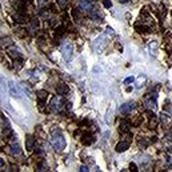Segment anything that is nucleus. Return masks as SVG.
Instances as JSON below:
<instances>
[{
  "mask_svg": "<svg viewBox=\"0 0 172 172\" xmlns=\"http://www.w3.org/2000/svg\"><path fill=\"white\" fill-rule=\"evenodd\" d=\"M4 166H6V162H4V159L0 158V168H3Z\"/></svg>",
  "mask_w": 172,
  "mask_h": 172,
  "instance_id": "nucleus-27",
  "label": "nucleus"
},
{
  "mask_svg": "<svg viewBox=\"0 0 172 172\" xmlns=\"http://www.w3.org/2000/svg\"><path fill=\"white\" fill-rule=\"evenodd\" d=\"M7 90H8V84L6 82V79H4V76L0 75V94L4 95Z\"/></svg>",
  "mask_w": 172,
  "mask_h": 172,
  "instance_id": "nucleus-15",
  "label": "nucleus"
},
{
  "mask_svg": "<svg viewBox=\"0 0 172 172\" xmlns=\"http://www.w3.org/2000/svg\"><path fill=\"white\" fill-rule=\"evenodd\" d=\"M80 171H82V172H87V171H90V168L86 167V166H82V167H80Z\"/></svg>",
  "mask_w": 172,
  "mask_h": 172,
  "instance_id": "nucleus-26",
  "label": "nucleus"
},
{
  "mask_svg": "<svg viewBox=\"0 0 172 172\" xmlns=\"http://www.w3.org/2000/svg\"><path fill=\"white\" fill-rule=\"evenodd\" d=\"M36 95H38V99L39 100H42V102H46L47 98H48V92L47 91H44V90H40L36 92Z\"/></svg>",
  "mask_w": 172,
  "mask_h": 172,
  "instance_id": "nucleus-17",
  "label": "nucleus"
},
{
  "mask_svg": "<svg viewBox=\"0 0 172 172\" xmlns=\"http://www.w3.org/2000/svg\"><path fill=\"white\" fill-rule=\"evenodd\" d=\"M135 108V103L132 102H128V103H124L123 106L119 107V112L123 115H127V114H131V111Z\"/></svg>",
  "mask_w": 172,
  "mask_h": 172,
  "instance_id": "nucleus-8",
  "label": "nucleus"
},
{
  "mask_svg": "<svg viewBox=\"0 0 172 172\" xmlns=\"http://www.w3.org/2000/svg\"><path fill=\"white\" fill-rule=\"evenodd\" d=\"M168 110H170V114L172 115V103H171V106H168Z\"/></svg>",
  "mask_w": 172,
  "mask_h": 172,
  "instance_id": "nucleus-29",
  "label": "nucleus"
},
{
  "mask_svg": "<svg viewBox=\"0 0 172 172\" xmlns=\"http://www.w3.org/2000/svg\"><path fill=\"white\" fill-rule=\"evenodd\" d=\"M51 146L54 147L55 151L58 152H62L64 148L67 146V142H66V138H64L63 132L60 130H56L52 132V138H51Z\"/></svg>",
  "mask_w": 172,
  "mask_h": 172,
  "instance_id": "nucleus-1",
  "label": "nucleus"
},
{
  "mask_svg": "<svg viewBox=\"0 0 172 172\" xmlns=\"http://www.w3.org/2000/svg\"><path fill=\"white\" fill-rule=\"evenodd\" d=\"M31 28L32 30H38L39 28V19H32L31 20Z\"/></svg>",
  "mask_w": 172,
  "mask_h": 172,
  "instance_id": "nucleus-18",
  "label": "nucleus"
},
{
  "mask_svg": "<svg viewBox=\"0 0 172 172\" xmlns=\"http://www.w3.org/2000/svg\"><path fill=\"white\" fill-rule=\"evenodd\" d=\"M128 2H130V0H119V3H123V4L124 3H128Z\"/></svg>",
  "mask_w": 172,
  "mask_h": 172,
  "instance_id": "nucleus-30",
  "label": "nucleus"
},
{
  "mask_svg": "<svg viewBox=\"0 0 172 172\" xmlns=\"http://www.w3.org/2000/svg\"><path fill=\"white\" fill-rule=\"evenodd\" d=\"M135 82V78L134 76H130V78H127L126 80H124V84H130V83H134Z\"/></svg>",
  "mask_w": 172,
  "mask_h": 172,
  "instance_id": "nucleus-23",
  "label": "nucleus"
},
{
  "mask_svg": "<svg viewBox=\"0 0 172 172\" xmlns=\"http://www.w3.org/2000/svg\"><path fill=\"white\" fill-rule=\"evenodd\" d=\"M11 154L12 155H20L22 154V148H20V144L19 143H11Z\"/></svg>",
  "mask_w": 172,
  "mask_h": 172,
  "instance_id": "nucleus-14",
  "label": "nucleus"
},
{
  "mask_svg": "<svg viewBox=\"0 0 172 172\" xmlns=\"http://www.w3.org/2000/svg\"><path fill=\"white\" fill-rule=\"evenodd\" d=\"M56 3L59 4V7H62V8H64L67 6V3H68V0H56Z\"/></svg>",
  "mask_w": 172,
  "mask_h": 172,
  "instance_id": "nucleus-21",
  "label": "nucleus"
},
{
  "mask_svg": "<svg viewBox=\"0 0 172 172\" xmlns=\"http://www.w3.org/2000/svg\"><path fill=\"white\" fill-rule=\"evenodd\" d=\"M50 107H51L52 111L60 112V111L63 110V107H64V100H63V98H62V96H55V98H52Z\"/></svg>",
  "mask_w": 172,
  "mask_h": 172,
  "instance_id": "nucleus-6",
  "label": "nucleus"
},
{
  "mask_svg": "<svg viewBox=\"0 0 172 172\" xmlns=\"http://www.w3.org/2000/svg\"><path fill=\"white\" fill-rule=\"evenodd\" d=\"M167 140H168V142H171V144H172V130L167 134Z\"/></svg>",
  "mask_w": 172,
  "mask_h": 172,
  "instance_id": "nucleus-25",
  "label": "nucleus"
},
{
  "mask_svg": "<svg viewBox=\"0 0 172 172\" xmlns=\"http://www.w3.org/2000/svg\"><path fill=\"white\" fill-rule=\"evenodd\" d=\"M70 91V88H68V86L66 83H60V84H58V87H56V94L58 95H67V92Z\"/></svg>",
  "mask_w": 172,
  "mask_h": 172,
  "instance_id": "nucleus-11",
  "label": "nucleus"
},
{
  "mask_svg": "<svg viewBox=\"0 0 172 172\" xmlns=\"http://www.w3.org/2000/svg\"><path fill=\"white\" fill-rule=\"evenodd\" d=\"M47 2H48V0H39V4H40V6H42V7H43V6H44V4H46V3H47Z\"/></svg>",
  "mask_w": 172,
  "mask_h": 172,
  "instance_id": "nucleus-28",
  "label": "nucleus"
},
{
  "mask_svg": "<svg viewBox=\"0 0 172 172\" xmlns=\"http://www.w3.org/2000/svg\"><path fill=\"white\" fill-rule=\"evenodd\" d=\"M10 56L14 60H22L23 59V55H22V52H20L18 48H10Z\"/></svg>",
  "mask_w": 172,
  "mask_h": 172,
  "instance_id": "nucleus-12",
  "label": "nucleus"
},
{
  "mask_svg": "<svg viewBox=\"0 0 172 172\" xmlns=\"http://www.w3.org/2000/svg\"><path fill=\"white\" fill-rule=\"evenodd\" d=\"M144 106H146L147 110H150V111H154L156 110V107H158V104H156V96H154L152 98V95H148L144 98Z\"/></svg>",
  "mask_w": 172,
  "mask_h": 172,
  "instance_id": "nucleus-7",
  "label": "nucleus"
},
{
  "mask_svg": "<svg viewBox=\"0 0 172 172\" xmlns=\"http://www.w3.org/2000/svg\"><path fill=\"white\" fill-rule=\"evenodd\" d=\"M128 148H130V140H122L120 143L116 144L115 151L119 152V154H122V152H126Z\"/></svg>",
  "mask_w": 172,
  "mask_h": 172,
  "instance_id": "nucleus-9",
  "label": "nucleus"
},
{
  "mask_svg": "<svg viewBox=\"0 0 172 172\" xmlns=\"http://www.w3.org/2000/svg\"><path fill=\"white\" fill-rule=\"evenodd\" d=\"M95 142V138L92 135H88V134H84L83 138H82V143L84 144V146H91L92 143Z\"/></svg>",
  "mask_w": 172,
  "mask_h": 172,
  "instance_id": "nucleus-13",
  "label": "nucleus"
},
{
  "mask_svg": "<svg viewBox=\"0 0 172 172\" xmlns=\"http://www.w3.org/2000/svg\"><path fill=\"white\" fill-rule=\"evenodd\" d=\"M79 8H80V11L86 12V14L91 15V16L94 15L95 11H96V8H95V2H94V0H80Z\"/></svg>",
  "mask_w": 172,
  "mask_h": 172,
  "instance_id": "nucleus-2",
  "label": "nucleus"
},
{
  "mask_svg": "<svg viewBox=\"0 0 172 172\" xmlns=\"http://www.w3.org/2000/svg\"><path fill=\"white\" fill-rule=\"evenodd\" d=\"M107 34H102L100 36H98V38L95 39V42L92 43V48H94V50L96 51V52H100L103 50L104 47H106V44H107Z\"/></svg>",
  "mask_w": 172,
  "mask_h": 172,
  "instance_id": "nucleus-4",
  "label": "nucleus"
},
{
  "mask_svg": "<svg viewBox=\"0 0 172 172\" xmlns=\"http://www.w3.org/2000/svg\"><path fill=\"white\" fill-rule=\"evenodd\" d=\"M36 146V139H35V136H32V135H28L27 136V139H26V148L28 151H32L35 148Z\"/></svg>",
  "mask_w": 172,
  "mask_h": 172,
  "instance_id": "nucleus-10",
  "label": "nucleus"
},
{
  "mask_svg": "<svg viewBox=\"0 0 172 172\" xmlns=\"http://www.w3.org/2000/svg\"><path fill=\"white\" fill-rule=\"evenodd\" d=\"M147 146H148V142H147L146 139H142V140L139 142V147H140V148H146Z\"/></svg>",
  "mask_w": 172,
  "mask_h": 172,
  "instance_id": "nucleus-20",
  "label": "nucleus"
},
{
  "mask_svg": "<svg viewBox=\"0 0 172 172\" xmlns=\"http://www.w3.org/2000/svg\"><path fill=\"white\" fill-rule=\"evenodd\" d=\"M60 51H62L63 59L66 60L67 63H70L72 58H74V46H72V43H64L62 48H60Z\"/></svg>",
  "mask_w": 172,
  "mask_h": 172,
  "instance_id": "nucleus-3",
  "label": "nucleus"
},
{
  "mask_svg": "<svg viewBox=\"0 0 172 172\" xmlns=\"http://www.w3.org/2000/svg\"><path fill=\"white\" fill-rule=\"evenodd\" d=\"M130 170H131V171H134V172H136V171H138V167H136V164H135V163H131V166H130Z\"/></svg>",
  "mask_w": 172,
  "mask_h": 172,
  "instance_id": "nucleus-24",
  "label": "nucleus"
},
{
  "mask_svg": "<svg viewBox=\"0 0 172 172\" xmlns=\"http://www.w3.org/2000/svg\"><path fill=\"white\" fill-rule=\"evenodd\" d=\"M8 92H10V95L12 96V98H15V99H19V98H22L23 96L22 88H20L18 84L14 83V82L8 83Z\"/></svg>",
  "mask_w": 172,
  "mask_h": 172,
  "instance_id": "nucleus-5",
  "label": "nucleus"
},
{
  "mask_svg": "<svg viewBox=\"0 0 172 172\" xmlns=\"http://www.w3.org/2000/svg\"><path fill=\"white\" fill-rule=\"evenodd\" d=\"M103 4H104V7H106V8H111L112 7V2H111V0H103Z\"/></svg>",
  "mask_w": 172,
  "mask_h": 172,
  "instance_id": "nucleus-22",
  "label": "nucleus"
},
{
  "mask_svg": "<svg viewBox=\"0 0 172 172\" xmlns=\"http://www.w3.org/2000/svg\"><path fill=\"white\" fill-rule=\"evenodd\" d=\"M148 115H150V126H151V128H155L156 126H158V123H159L158 118L155 116L154 112H148Z\"/></svg>",
  "mask_w": 172,
  "mask_h": 172,
  "instance_id": "nucleus-16",
  "label": "nucleus"
},
{
  "mask_svg": "<svg viewBox=\"0 0 172 172\" xmlns=\"http://www.w3.org/2000/svg\"><path fill=\"white\" fill-rule=\"evenodd\" d=\"M8 44H11L10 43V38H4V39H0V47H6V46H8Z\"/></svg>",
  "mask_w": 172,
  "mask_h": 172,
  "instance_id": "nucleus-19",
  "label": "nucleus"
}]
</instances>
